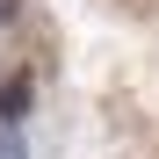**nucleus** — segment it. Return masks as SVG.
<instances>
[{"label":"nucleus","mask_w":159,"mask_h":159,"mask_svg":"<svg viewBox=\"0 0 159 159\" xmlns=\"http://www.w3.org/2000/svg\"><path fill=\"white\" fill-rule=\"evenodd\" d=\"M36 116V72L29 65H7V72H0V123H29Z\"/></svg>","instance_id":"1"},{"label":"nucleus","mask_w":159,"mask_h":159,"mask_svg":"<svg viewBox=\"0 0 159 159\" xmlns=\"http://www.w3.org/2000/svg\"><path fill=\"white\" fill-rule=\"evenodd\" d=\"M0 159H29V138H22L15 123H0Z\"/></svg>","instance_id":"2"},{"label":"nucleus","mask_w":159,"mask_h":159,"mask_svg":"<svg viewBox=\"0 0 159 159\" xmlns=\"http://www.w3.org/2000/svg\"><path fill=\"white\" fill-rule=\"evenodd\" d=\"M15 15H22V0H0V29H15Z\"/></svg>","instance_id":"3"}]
</instances>
